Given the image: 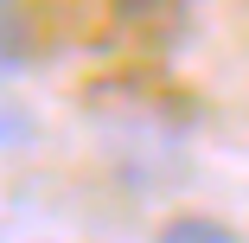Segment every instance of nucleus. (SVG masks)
I'll use <instances>...</instances> for the list:
<instances>
[{"label":"nucleus","instance_id":"1","mask_svg":"<svg viewBox=\"0 0 249 243\" xmlns=\"http://www.w3.org/2000/svg\"><path fill=\"white\" fill-rule=\"evenodd\" d=\"M32 64V7L26 0H0V83Z\"/></svg>","mask_w":249,"mask_h":243},{"label":"nucleus","instance_id":"2","mask_svg":"<svg viewBox=\"0 0 249 243\" xmlns=\"http://www.w3.org/2000/svg\"><path fill=\"white\" fill-rule=\"evenodd\" d=\"M154 243H243V230H230V224L211 218V211H179V218L160 224Z\"/></svg>","mask_w":249,"mask_h":243},{"label":"nucleus","instance_id":"3","mask_svg":"<svg viewBox=\"0 0 249 243\" xmlns=\"http://www.w3.org/2000/svg\"><path fill=\"white\" fill-rule=\"evenodd\" d=\"M26 141H32V115H26L19 103H7V96H0V154L26 148Z\"/></svg>","mask_w":249,"mask_h":243},{"label":"nucleus","instance_id":"4","mask_svg":"<svg viewBox=\"0 0 249 243\" xmlns=\"http://www.w3.org/2000/svg\"><path fill=\"white\" fill-rule=\"evenodd\" d=\"M173 0H115V13L122 19H154V13H166Z\"/></svg>","mask_w":249,"mask_h":243}]
</instances>
